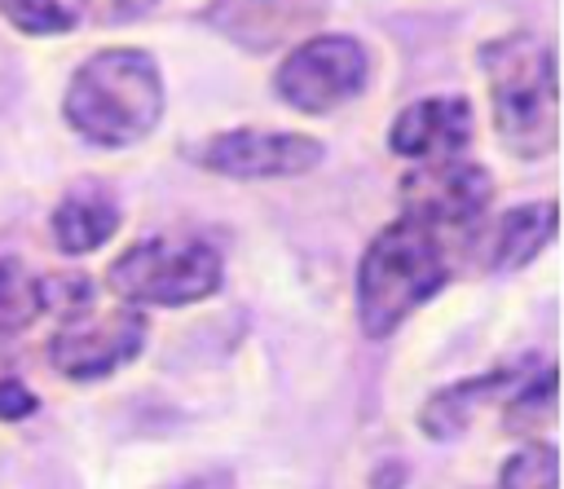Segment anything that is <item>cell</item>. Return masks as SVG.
<instances>
[{"label": "cell", "instance_id": "cell-1", "mask_svg": "<svg viewBox=\"0 0 564 489\" xmlns=\"http://www.w3.org/2000/svg\"><path fill=\"white\" fill-rule=\"evenodd\" d=\"M62 119L97 150L145 141L163 119V75L154 53L115 44L84 57L66 84Z\"/></svg>", "mask_w": 564, "mask_h": 489}, {"label": "cell", "instance_id": "cell-5", "mask_svg": "<svg viewBox=\"0 0 564 489\" xmlns=\"http://www.w3.org/2000/svg\"><path fill=\"white\" fill-rule=\"evenodd\" d=\"M370 84V48L357 35L322 31L295 44L278 70H273V93L300 115H330L361 97Z\"/></svg>", "mask_w": 564, "mask_h": 489}, {"label": "cell", "instance_id": "cell-17", "mask_svg": "<svg viewBox=\"0 0 564 489\" xmlns=\"http://www.w3.org/2000/svg\"><path fill=\"white\" fill-rule=\"evenodd\" d=\"M35 410H40V396H35L22 379L4 374V379H0V419L18 423V419H26V414H35Z\"/></svg>", "mask_w": 564, "mask_h": 489}, {"label": "cell", "instance_id": "cell-3", "mask_svg": "<svg viewBox=\"0 0 564 489\" xmlns=\"http://www.w3.org/2000/svg\"><path fill=\"white\" fill-rule=\"evenodd\" d=\"M449 278V247L419 220L383 225L357 264V317L370 339H388Z\"/></svg>", "mask_w": 564, "mask_h": 489}, {"label": "cell", "instance_id": "cell-8", "mask_svg": "<svg viewBox=\"0 0 564 489\" xmlns=\"http://www.w3.org/2000/svg\"><path fill=\"white\" fill-rule=\"evenodd\" d=\"M326 145L308 132H282V128H229L216 132L198 163L229 181H273V176H304L322 163Z\"/></svg>", "mask_w": 564, "mask_h": 489}, {"label": "cell", "instance_id": "cell-10", "mask_svg": "<svg viewBox=\"0 0 564 489\" xmlns=\"http://www.w3.org/2000/svg\"><path fill=\"white\" fill-rule=\"evenodd\" d=\"M551 238H555V203L551 198L520 203V207L502 211L489 233V269H498V273L524 269Z\"/></svg>", "mask_w": 564, "mask_h": 489}, {"label": "cell", "instance_id": "cell-2", "mask_svg": "<svg viewBox=\"0 0 564 489\" xmlns=\"http://www.w3.org/2000/svg\"><path fill=\"white\" fill-rule=\"evenodd\" d=\"M480 70L489 84L494 132L507 154L533 163L560 141L555 48L533 31H507L480 44Z\"/></svg>", "mask_w": 564, "mask_h": 489}, {"label": "cell", "instance_id": "cell-9", "mask_svg": "<svg viewBox=\"0 0 564 489\" xmlns=\"http://www.w3.org/2000/svg\"><path fill=\"white\" fill-rule=\"evenodd\" d=\"M471 141V101L458 93H436V97H419L410 101L392 128H388V150L414 163H432V159H458Z\"/></svg>", "mask_w": 564, "mask_h": 489}, {"label": "cell", "instance_id": "cell-18", "mask_svg": "<svg viewBox=\"0 0 564 489\" xmlns=\"http://www.w3.org/2000/svg\"><path fill=\"white\" fill-rule=\"evenodd\" d=\"M119 4V13H128V18H141V13H150L159 0H115Z\"/></svg>", "mask_w": 564, "mask_h": 489}, {"label": "cell", "instance_id": "cell-4", "mask_svg": "<svg viewBox=\"0 0 564 489\" xmlns=\"http://www.w3.org/2000/svg\"><path fill=\"white\" fill-rule=\"evenodd\" d=\"M106 286L128 308H185L220 291V256L203 238H145L132 242L110 269Z\"/></svg>", "mask_w": 564, "mask_h": 489}, {"label": "cell", "instance_id": "cell-11", "mask_svg": "<svg viewBox=\"0 0 564 489\" xmlns=\"http://www.w3.org/2000/svg\"><path fill=\"white\" fill-rule=\"evenodd\" d=\"M511 383H516L511 370H494V374H471V379H458V383L432 392L427 405H423V414H419L423 436H432V441H454V436H463L467 423H471V414H476L485 401H494L498 392H507Z\"/></svg>", "mask_w": 564, "mask_h": 489}, {"label": "cell", "instance_id": "cell-13", "mask_svg": "<svg viewBox=\"0 0 564 489\" xmlns=\"http://www.w3.org/2000/svg\"><path fill=\"white\" fill-rule=\"evenodd\" d=\"M44 313H48V278L31 273L13 256H0V339L22 335Z\"/></svg>", "mask_w": 564, "mask_h": 489}, {"label": "cell", "instance_id": "cell-15", "mask_svg": "<svg viewBox=\"0 0 564 489\" xmlns=\"http://www.w3.org/2000/svg\"><path fill=\"white\" fill-rule=\"evenodd\" d=\"M551 419H555V370L546 366L538 379H524L516 401H507L502 427L507 432H533V427H546Z\"/></svg>", "mask_w": 564, "mask_h": 489}, {"label": "cell", "instance_id": "cell-14", "mask_svg": "<svg viewBox=\"0 0 564 489\" xmlns=\"http://www.w3.org/2000/svg\"><path fill=\"white\" fill-rule=\"evenodd\" d=\"M555 485H560V454L551 441H529L498 471V489H555Z\"/></svg>", "mask_w": 564, "mask_h": 489}, {"label": "cell", "instance_id": "cell-16", "mask_svg": "<svg viewBox=\"0 0 564 489\" xmlns=\"http://www.w3.org/2000/svg\"><path fill=\"white\" fill-rule=\"evenodd\" d=\"M0 13L22 35H62L75 26V13L62 0H0Z\"/></svg>", "mask_w": 564, "mask_h": 489}, {"label": "cell", "instance_id": "cell-7", "mask_svg": "<svg viewBox=\"0 0 564 489\" xmlns=\"http://www.w3.org/2000/svg\"><path fill=\"white\" fill-rule=\"evenodd\" d=\"M141 344H145L141 308L119 304L110 313H93L84 304L48 339V361H53L57 374H66L75 383H97V379L123 370L132 357H141Z\"/></svg>", "mask_w": 564, "mask_h": 489}, {"label": "cell", "instance_id": "cell-12", "mask_svg": "<svg viewBox=\"0 0 564 489\" xmlns=\"http://www.w3.org/2000/svg\"><path fill=\"white\" fill-rule=\"evenodd\" d=\"M119 229V207L106 194H66L53 211V242L66 256L101 251Z\"/></svg>", "mask_w": 564, "mask_h": 489}, {"label": "cell", "instance_id": "cell-6", "mask_svg": "<svg viewBox=\"0 0 564 489\" xmlns=\"http://www.w3.org/2000/svg\"><path fill=\"white\" fill-rule=\"evenodd\" d=\"M494 203V176L471 159H432L405 172L401 216L427 225L445 247L467 242Z\"/></svg>", "mask_w": 564, "mask_h": 489}]
</instances>
